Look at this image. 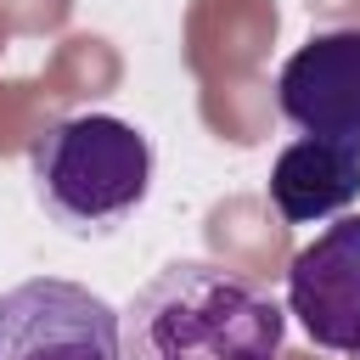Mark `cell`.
<instances>
[{"instance_id":"cell-6","label":"cell","mask_w":360,"mask_h":360,"mask_svg":"<svg viewBox=\"0 0 360 360\" xmlns=\"http://www.w3.org/2000/svg\"><path fill=\"white\" fill-rule=\"evenodd\" d=\"M354 197H360V152L354 146L304 135L270 169V202H276V214L287 225L338 219Z\"/></svg>"},{"instance_id":"cell-5","label":"cell","mask_w":360,"mask_h":360,"mask_svg":"<svg viewBox=\"0 0 360 360\" xmlns=\"http://www.w3.org/2000/svg\"><path fill=\"white\" fill-rule=\"evenodd\" d=\"M276 101L292 129L360 152V28L309 34L281 62Z\"/></svg>"},{"instance_id":"cell-4","label":"cell","mask_w":360,"mask_h":360,"mask_svg":"<svg viewBox=\"0 0 360 360\" xmlns=\"http://www.w3.org/2000/svg\"><path fill=\"white\" fill-rule=\"evenodd\" d=\"M287 315L326 354L360 360V214H338L287 264Z\"/></svg>"},{"instance_id":"cell-2","label":"cell","mask_w":360,"mask_h":360,"mask_svg":"<svg viewBox=\"0 0 360 360\" xmlns=\"http://www.w3.org/2000/svg\"><path fill=\"white\" fill-rule=\"evenodd\" d=\"M28 180L68 236H107L152 191V141L129 118L73 112L34 135Z\"/></svg>"},{"instance_id":"cell-3","label":"cell","mask_w":360,"mask_h":360,"mask_svg":"<svg viewBox=\"0 0 360 360\" xmlns=\"http://www.w3.org/2000/svg\"><path fill=\"white\" fill-rule=\"evenodd\" d=\"M0 360H124V315L62 276L0 292Z\"/></svg>"},{"instance_id":"cell-1","label":"cell","mask_w":360,"mask_h":360,"mask_svg":"<svg viewBox=\"0 0 360 360\" xmlns=\"http://www.w3.org/2000/svg\"><path fill=\"white\" fill-rule=\"evenodd\" d=\"M287 309L242 270L163 264L124 309V360H281Z\"/></svg>"}]
</instances>
